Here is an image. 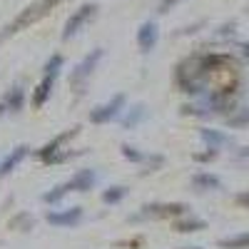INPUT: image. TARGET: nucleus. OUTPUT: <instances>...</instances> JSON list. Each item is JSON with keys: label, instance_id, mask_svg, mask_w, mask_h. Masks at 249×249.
I'll return each mask as SVG.
<instances>
[{"label": "nucleus", "instance_id": "1", "mask_svg": "<svg viewBox=\"0 0 249 249\" xmlns=\"http://www.w3.org/2000/svg\"><path fill=\"white\" fill-rule=\"evenodd\" d=\"M57 5H60V0H35L33 5H28L25 10H20V13H18V18L13 20L10 25L3 28V33H0V40L8 37V35L20 33L23 28H28V25H33V23H37L40 18H45V15H48L53 8H57Z\"/></svg>", "mask_w": 249, "mask_h": 249}, {"label": "nucleus", "instance_id": "2", "mask_svg": "<svg viewBox=\"0 0 249 249\" xmlns=\"http://www.w3.org/2000/svg\"><path fill=\"white\" fill-rule=\"evenodd\" d=\"M190 214V207L184 202H150V204H142L140 212L132 214V222H142V219H177Z\"/></svg>", "mask_w": 249, "mask_h": 249}, {"label": "nucleus", "instance_id": "3", "mask_svg": "<svg viewBox=\"0 0 249 249\" xmlns=\"http://www.w3.org/2000/svg\"><path fill=\"white\" fill-rule=\"evenodd\" d=\"M127 107V97H124L122 92H117V95H112L105 105H97L92 112H90V122L92 124H107V122H115L120 115H122V110Z\"/></svg>", "mask_w": 249, "mask_h": 249}, {"label": "nucleus", "instance_id": "4", "mask_svg": "<svg viewBox=\"0 0 249 249\" xmlns=\"http://www.w3.org/2000/svg\"><path fill=\"white\" fill-rule=\"evenodd\" d=\"M102 57H105V50H102V48L90 50V53L75 65V70L70 72V85H72V88H80L82 82H88L90 75L97 70V65H100V60H102Z\"/></svg>", "mask_w": 249, "mask_h": 249}, {"label": "nucleus", "instance_id": "5", "mask_svg": "<svg viewBox=\"0 0 249 249\" xmlns=\"http://www.w3.org/2000/svg\"><path fill=\"white\" fill-rule=\"evenodd\" d=\"M95 18H97V5H95V3H85V5H80V8L68 18L65 28H62V40L75 37V35H77L82 28H85L88 23H92Z\"/></svg>", "mask_w": 249, "mask_h": 249}, {"label": "nucleus", "instance_id": "6", "mask_svg": "<svg viewBox=\"0 0 249 249\" xmlns=\"http://www.w3.org/2000/svg\"><path fill=\"white\" fill-rule=\"evenodd\" d=\"M82 217H85V212H82L80 204L68 207V210H53L45 214L48 224H53V227H77L82 222Z\"/></svg>", "mask_w": 249, "mask_h": 249}, {"label": "nucleus", "instance_id": "7", "mask_svg": "<svg viewBox=\"0 0 249 249\" xmlns=\"http://www.w3.org/2000/svg\"><path fill=\"white\" fill-rule=\"evenodd\" d=\"M160 43V28L155 20H144V23L137 28V48L140 53H152Z\"/></svg>", "mask_w": 249, "mask_h": 249}, {"label": "nucleus", "instance_id": "8", "mask_svg": "<svg viewBox=\"0 0 249 249\" xmlns=\"http://www.w3.org/2000/svg\"><path fill=\"white\" fill-rule=\"evenodd\" d=\"M62 184H65V190L68 192H90L92 190V187L97 184V172L95 170H77L68 182H62Z\"/></svg>", "mask_w": 249, "mask_h": 249}, {"label": "nucleus", "instance_id": "9", "mask_svg": "<svg viewBox=\"0 0 249 249\" xmlns=\"http://www.w3.org/2000/svg\"><path fill=\"white\" fill-rule=\"evenodd\" d=\"M147 115H150L147 105H144V102H135L132 107H124L117 120H120V124L124 130H135V127H140V124L147 120Z\"/></svg>", "mask_w": 249, "mask_h": 249}, {"label": "nucleus", "instance_id": "10", "mask_svg": "<svg viewBox=\"0 0 249 249\" xmlns=\"http://www.w3.org/2000/svg\"><path fill=\"white\" fill-rule=\"evenodd\" d=\"M75 135H77V127H72V130H65L62 135H57V137H53L50 142H45L40 150H35V157H37L40 162H48V160H50L55 152H60V150H62V144H65L68 140H72Z\"/></svg>", "mask_w": 249, "mask_h": 249}, {"label": "nucleus", "instance_id": "11", "mask_svg": "<svg viewBox=\"0 0 249 249\" xmlns=\"http://www.w3.org/2000/svg\"><path fill=\"white\" fill-rule=\"evenodd\" d=\"M28 152H30L28 144H18L15 150H10V155H5V157H3V162H0V179L8 177V175L18 167V164L28 157Z\"/></svg>", "mask_w": 249, "mask_h": 249}, {"label": "nucleus", "instance_id": "12", "mask_svg": "<svg viewBox=\"0 0 249 249\" xmlns=\"http://www.w3.org/2000/svg\"><path fill=\"white\" fill-rule=\"evenodd\" d=\"M3 105H5L8 115H18L20 110L25 107V88L23 85H13L5 92V97H3Z\"/></svg>", "mask_w": 249, "mask_h": 249}, {"label": "nucleus", "instance_id": "13", "mask_svg": "<svg viewBox=\"0 0 249 249\" xmlns=\"http://www.w3.org/2000/svg\"><path fill=\"white\" fill-rule=\"evenodd\" d=\"M55 80L57 77H50V75H43V80L37 82V88L33 90V105L40 110L45 105V102L50 100V95H53V88H55Z\"/></svg>", "mask_w": 249, "mask_h": 249}, {"label": "nucleus", "instance_id": "14", "mask_svg": "<svg viewBox=\"0 0 249 249\" xmlns=\"http://www.w3.org/2000/svg\"><path fill=\"white\" fill-rule=\"evenodd\" d=\"M192 187L197 192H214V190H222V179L212 172H197L192 175Z\"/></svg>", "mask_w": 249, "mask_h": 249}, {"label": "nucleus", "instance_id": "15", "mask_svg": "<svg viewBox=\"0 0 249 249\" xmlns=\"http://www.w3.org/2000/svg\"><path fill=\"white\" fill-rule=\"evenodd\" d=\"M199 140L204 142V147H212V150H219V147H224V144H232L230 137H227L224 132H219V130H214V127H202Z\"/></svg>", "mask_w": 249, "mask_h": 249}, {"label": "nucleus", "instance_id": "16", "mask_svg": "<svg viewBox=\"0 0 249 249\" xmlns=\"http://www.w3.org/2000/svg\"><path fill=\"white\" fill-rule=\"evenodd\" d=\"M175 230L177 232H182V234H190V232H202V230H207V222L204 219H199V217H177L175 219Z\"/></svg>", "mask_w": 249, "mask_h": 249}, {"label": "nucleus", "instance_id": "17", "mask_svg": "<svg viewBox=\"0 0 249 249\" xmlns=\"http://www.w3.org/2000/svg\"><path fill=\"white\" fill-rule=\"evenodd\" d=\"M127 195H130V187H124V184H112V187H107V190L102 192V202H105V204H120Z\"/></svg>", "mask_w": 249, "mask_h": 249}, {"label": "nucleus", "instance_id": "18", "mask_svg": "<svg viewBox=\"0 0 249 249\" xmlns=\"http://www.w3.org/2000/svg\"><path fill=\"white\" fill-rule=\"evenodd\" d=\"M249 122V110L247 107H234L230 115H227V124H230L232 130H244Z\"/></svg>", "mask_w": 249, "mask_h": 249}, {"label": "nucleus", "instance_id": "19", "mask_svg": "<svg viewBox=\"0 0 249 249\" xmlns=\"http://www.w3.org/2000/svg\"><path fill=\"white\" fill-rule=\"evenodd\" d=\"M247 244H249V234L247 232H239V234L219 239V247L222 249H247Z\"/></svg>", "mask_w": 249, "mask_h": 249}, {"label": "nucleus", "instance_id": "20", "mask_svg": "<svg viewBox=\"0 0 249 249\" xmlns=\"http://www.w3.org/2000/svg\"><path fill=\"white\" fill-rule=\"evenodd\" d=\"M62 65H65V57H62L60 53H55V55H50V57H48V62L43 65V75L57 77V75H60V70H62Z\"/></svg>", "mask_w": 249, "mask_h": 249}, {"label": "nucleus", "instance_id": "21", "mask_svg": "<svg viewBox=\"0 0 249 249\" xmlns=\"http://www.w3.org/2000/svg\"><path fill=\"white\" fill-rule=\"evenodd\" d=\"M65 195H68V190H65V184H57V187H53V190H48V192H43V197H40V199H43L45 204H60L62 199H65Z\"/></svg>", "mask_w": 249, "mask_h": 249}, {"label": "nucleus", "instance_id": "22", "mask_svg": "<svg viewBox=\"0 0 249 249\" xmlns=\"http://www.w3.org/2000/svg\"><path fill=\"white\" fill-rule=\"evenodd\" d=\"M120 152H122V157H124V160L132 162V164H142V160H144V152H140V150L135 147V144H122Z\"/></svg>", "mask_w": 249, "mask_h": 249}, {"label": "nucleus", "instance_id": "23", "mask_svg": "<svg viewBox=\"0 0 249 249\" xmlns=\"http://www.w3.org/2000/svg\"><path fill=\"white\" fill-rule=\"evenodd\" d=\"M142 164H147V170H142V175H150V172H157L162 164H164V157L162 155H144Z\"/></svg>", "mask_w": 249, "mask_h": 249}, {"label": "nucleus", "instance_id": "24", "mask_svg": "<svg viewBox=\"0 0 249 249\" xmlns=\"http://www.w3.org/2000/svg\"><path fill=\"white\" fill-rule=\"evenodd\" d=\"M10 227H15V230H23V232H28L30 227H33V217L23 212V214H18V217L10 222Z\"/></svg>", "mask_w": 249, "mask_h": 249}, {"label": "nucleus", "instance_id": "25", "mask_svg": "<svg viewBox=\"0 0 249 249\" xmlns=\"http://www.w3.org/2000/svg\"><path fill=\"white\" fill-rule=\"evenodd\" d=\"M217 155H219V150L204 147V152H197L195 155V162H212V160H217Z\"/></svg>", "mask_w": 249, "mask_h": 249}, {"label": "nucleus", "instance_id": "26", "mask_svg": "<svg viewBox=\"0 0 249 249\" xmlns=\"http://www.w3.org/2000/svg\"><path fill=\"white\" fill-rule=\"evenodd\" d=\"M234 30H237V23L232 20V23H224V25L217 30V35H219V37H234Z\"/></svg>", "mask_w": 249, "mask_h": 249}, {"label": "nucleus", "instance_id": "27", "mask_svg": "<svg viewBox=\"0 0 249 249\" xmlns=\"http://www.w3.org/2000/svg\"><path fill=\"white\" fill-rule=\"evenodd\" d=\"M177 3H179V0H162V3H160V10H157V13H162V15H164V13H170V8H175Z\"/></svg>", "mask_w": 249, "mask_h": 249}, {"label": "nucleus", "instance_id": "28", "mask_svg": "<svg viewBox=\"0 0 249 249\" xmlns=\"http://www.w3.org/2000/svg\"><path fill=\"white\" fill-rule=\"evenodd\" d=\"M204 23H195V25H190V28H182L177 35H192V33H197V28H202Z\"/></svg>", "mask_w": 249, "mask_h": 249}, {"label": "nucleus", "instance_id": "29", "mask_svg": "<svg viewBox=\"0 0 249 249\" xmlns=\"http://www.w3.org/2000/svg\"><path fill=\"white\" fill-rule=\"evenodd\" d=\"M237 204H239V207H244V204H247V192L237 195Z\"/></svg>", "mask_w": 249, "mask_h": 249}, {"label": "nucleus", "instance_id": "30", "mask_svg": "<svg viewBox=\"0 0 249 249\" xmlns=\"http://www.w3.org/2000/svg\"><path fill=\"white\" fill-rule=\"evenodd\" d=\"M3 115H8V112H5V105H3V100H0V117H3Z\"/></svg>", "mask_w": 249, "mask_h": 249}, {"label": "nucleus", "instance_id": "31", "mask_svg": "<svg viewBox=\"0 0 249 249\" xmlns=\"http://www.w3.org/2000/svg\"><path fill=\"white\" fill-rule=\"evenodd\" d=\"M182 249H202V247H182Z\"/></svg>", "mask_w": 249, "mask_h": 249}]
</instances>
